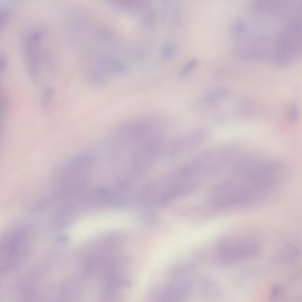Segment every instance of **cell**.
I'll list each match as a JSON object with an SVG mask.
<instances>
[{
  "mask_svg": "<svg viewBox=\"0 0 302 302\" xmlns=\"http://www.w3.org/2000/svg\"><path fill=\"white\" fill-rule=\"evenodd\" d=\"M26 33L22 45L23 57L30 77L36 81L42 65H51L52 56L44 44L45 33L41 28H32Z\"/></svg>",
  "mask_w": 302,
  "mask_h": 302,
  "instance_id": "6da1fadb",
  "label": "cell"
},
{
  "mask_svg": "<svg viewBox=\"0 0 302 302\" xmlns=\"http://www.w3.org/2000/svg\"><path fill=\"white\" fill-rule=\"evenodd\" d=\"M215 250L220 262L229 264L255 256L259 252V249L254 244L226 237L218 243Z\"/></svg>",
  "mask_w": 302,
  "mask_h": 302,
  "instance_id": "7a4b0ae2",
  "label": "cell"
},
{
  "mask_svg": "<svg viewBox=\"0 0 302 302\" xmlns=\"http://www.w3.org/2000/svg\"><path fill=\"white\" fill-rule=\"evenodd\" d=\"M231 91L226 87L216 88L207 92L203 96V101L206 105L212 106L222 102L230 96Z\"/></svg>",
  "mask_w": 302,
  "mask_h": 302,
  "instance_id": "3957f363",
  "label": "cell"
},
{
  "mask_svg": "<svg viewBox=\"0 0 302 302\" xmlns=\"http://www.w3.org/2000/svg\"><path fill=\"white\" fill-rule=\"evenodd\" d=\"M101 65L104 71L114 74H124L128 70L126 65L118 60L111 59L105 60L101 63Z\"/></svg>",
  "mask_w": 302,
  "mask_h": 302,
  "instance_id": "277c9868",
  "label": "cell"
},
{
  "mask_svg": "<svg viewBox=\"0 0 302 302\" xmlns=\"http://www.w3.org/2000/svg\"><path fill=\"white\" fill-rule=\"evenodd\" d=\"M285 248L278 255L280 260L285 262L292 261L297 259L299 257V252L294 247L290 246Z\"/></svg>",
  "mask_w": 302,
  "mask_h": 302,
  "instance_id": "5b68a950",
  "label": "cell"
},
{
  "mask_svg": "<svg viewBox=\"0 0 302 302\" xmlns=\"http://www.w3.org/2000/svg\"><path fill=\"white\" fill-rule=\"evenodd\" d=\"M89 77L91 82L97 85L103 84L106 80L105 74L100 70H95L91 72Z\"/></svg>",
  "mask_w": 302,
  "mask_h": 302,
  "instance_id": "8992f818",
  "label": "cell"
},
{
  "mask_svg": "<svg viewBox=\"0 0 302 302\" xmlns=\"http://www.w3.org/2000/svg\"><path fill=\"white\" fill-rule=\"evenodd\" d=\"M198 63V60L196 58H193L189 60L182 68L179 73V76L183 77L187 76L194 69Z\"/></svg>",
  "mask_w": 302,
  "mask_h": 302,
  "instance_id": "52a82bcc",
  "label": "cell"
},
{
  "mask_svg": "<svg viewBox=\"0 0 302 302\" xmlns=\"http://www.w3.org/2000/svg\"><path fill=\"white\" fill-rule=\"evenodd\" d=\"M54 89L51 87L47 88L45 91L42 100V107L46 109L51 103L54 96Z\"/></svg>",
  "mask_w": 302,
  "mask_h": 302,
  "instance_id": "ba28073f",
  "label": "cell"
},
{
  "mask_svg": "<svg viewBox=\"0 0 302 302\" xmlns=\"http://www.w3.org/2000/svg\"><path fill=\"white\" fill-rule=\"evenodd\" d=\"M283 290L282 285L278 283L274 284L272 286L270 294V299L272 301H274L281 296Z\"/></svg>",
  "mask_w": 302,
  "mask_h": 302,
  "instance_id": "9c48e42d",
  "label": "cell"
},
{
  "mask_svg": "<svg viewBox=\"0 0 302 302\" xmlns=\"http://www.w3.org/2000/svg\"><path fill=\"white\" fill-rule=\"evenodd\" d=\"M12 14V10L8 7H3L1 10V29L3 28L9 19Z\"/></svg>",
  "mask_w": 302,
  "mask_h": 302,
  "instance_id": "30bf717a",
  "label": "cell"
},
{
  "mask_svg": "<svg viewBox=\"0 0 302 302\" xmlns=\"http://www.w3.org/2000/svg\"><path fill=\"white\" fill-rule=\"evenodd\" d=\"M298 115V109L296 105L293 104L289 107L288 114V118L289 122H294L297 119Z\"/></svg>",
  "mask_w": 302,
  "mask_h": 302,
  "instance_id": "8fae6325",
  "label": "cell"
},
{
  "mask_svg": "<svg viewBox=\"0 0 302 302\" xmlns=\"http://www.w3.org/2000/svg\"><path fill=\"white\" fill-rule=\"evenodd\" d=\"M4 55H1L0 57V70L1 72H3L5 69L6 65V59Z\"/></svg>",
  "mask_w": 302,
  "mask_h": 302,
  "instance_id": "7c38bea8",
  "label": "cell"
}]
</instances>
